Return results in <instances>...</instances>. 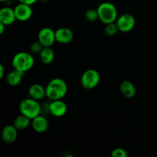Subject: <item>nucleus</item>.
Segmentation results:
<instances>
[{
	"label": "nucleus",
	"mask_w": 157,
	"mask_h": 157,
	"mask_svg": "<svg viewBox=\"0 0 157 157\" xmlns=\"http://www.w3.org/2000/svg\"><path fill=\"white\" fill-rule=\"evenodd\" d=\"M32 129L38 133H43L48 130L49 127V123L46 117L41 115H38V117L32 120Z\"/></svg>",
	"instance_id": "obj_12"
},
{
	"label": "nucleus",
	"mask_w": 157,
	"mask_h": 157,
	"mask_svg": "<svg viewBox=\"0 0 157 157\" xmlns=\"http://www.w3.org/2000/svg\"><path fill=\"white\" fill-rule=\"evenodd\" d=\"M39 59L44 64H50L55 59V52L51 47H44L39 54Z\"/></svg>",
	"instance_id": "obj_17"
},
{
	"label": "nucleus",
	"mask_w": 157,
	"mask_h": 157,
	"mask_svg": "<svg viewBox=\"0 0 157 157\" xmlns=\"http://www.w3.org/2000/svg\"><path fill=\"white\" fill-rule=\"evenodd\" d=\"M84 17H85L86 19L87 20L90 22H93L95 21L97 19H99V17H98V10L94 9H89L84 13Z\"/></svg>",
	"instance_id": "obj_20"
},
{
	"label": "nucleus",
	"mask_w": 157,
	"mask_h": 157,
	"mask_svg": "<svg viewBox=\"0 0 157 157\" xmlns=\"http://www.w3.org/2000/svg\"><path fill=\"white\" fill-rule=\"evenodd\" d=\"M0 1H1V2H7L8 0H0Z\"/></svg>",
	"instance_id": "obj_26"
},
{
	"label": "nucleus",
	"mask_w": 157,
	"mask_h": 157,
	"mask_svg": "<svg viewBox=\"0 0 157 157\" xmlns=\"http://www.w3.org/2000/svg\"><path fill=\"white\" fill-rule=\"evenodd\" d=\"M5 76V68L2 64H0V79H2Z\"/></svg>",
	"instance_id": "obj_24"
},
{
	"label": "nucleus",
	"mask_w": 157,
	"mask_h": 157,
	"mask_svg": "<svg viewBox=\"0 0 157 157\" xmlns=\"http://www.w3.org/2000/svg\"><path fill=\"white\" fill-rule=\"evenodd\" d=\"M112 157H127V153L124 149L118 147L114 149L111 153Z\"/></svg>",
	"instance_id": "obj_22"
},
{
	"label": "nucleus",
	"mask_w": 157,
	"mask_h": 157,
	"mask_svg": "<svg viewBox=\"0 0 157 157\" xmlns=\"http://www.w3.org/2000/svg\"><path fill=\"white\" fill-rule=\"evenodd\" d=\"M101 75L95 69H87L82 74L81 83L83 87L87 90H92L99 84Z\"/></svg>",
	"instance_id": "obj_5"
},
{
	"label": "nucleus",
	"mask_w": 157,
	"mask_h": 157,
	"mask_svg": "<svg viewBox=\"0 0 157 157\" xmlns=\"http://www.w3.org/2000/svg\"><path fill=\"white\" fill-rule=\"evenodd\" d=\"M35 59L31 52H20L14 55L12 60V65L15 70L22 73L29 71L33 67Z\"/></svg>",
	"instance_id": "obj_2"
},
{
	"label": "nucleus",
	"mask_w": 157,
	"mask_h": 157,
	"mask_svg": "<svg viewBox=\"0 0 157 157\" xmlns=\"http://www.w3.org/2000/svg\"><path fill=\"white\" fill-rule=\"evenodd\" d=\"M28 94L29 98L36 101H40L46 97V89L41 84H33L29 87Z\"/></svg>",
	"instance_id": "obj_14"
},
{
	"label": "nucleus",
	"mask_w": 157,
	"mask_h": 157,
	"mask_svg": "<svg viewBox=\"0 0 157 157\" xmlns=\"http://www.w3.org/2000/svg\"><path fill=\"white\" fill-rule=\"evenodd\" d=\"M37 1H38V0H18L19 2L30 5V6H32V5L35 4Z\"/></svg>",
	"instance_id": "obj_23"
},
{
	"label": "nucleus",
	"mask_w": 157,
	"mask_h": 157,
	"mask_svg": "<svg viewBox=\"0 0 157 157\" xmlns=\"http://www.w3.org/2000/svg\"><path fill=\"white\" fill-rule=\"evenodd\" d=\"M116 24L120 32L126 33L134 29L136 25V19L131 14L125 13L118 16Z\"/></svg>",
	"instance_id": "obj_6"
},
{
	"label": "nucleus",
	"mask_w": 157,
	"mask_h": 157,
	"mask_svg": "<svg viewBox=\"0 0 157 157\" xmlns=\"http://www.w3.org/2000/svg\"><path fill=\"white\" fill-rule=\"evenodd\" d=\"M19 111L21 114L32 120L41 114V107L38 101L29 98L20 102Z\"/></svg>",
	"instance_id": "obj_4"
},
{
	"label": "nucleus",
	"mask_w": 157,
	"mask_h": 157,
	"mask_svg": "<svg viewBox=\"0 0 157 157\" xmlns=\"http://www.w3.org/2000/svg\"><path fill=\"white\" fill-rule=\"evenodd\" d=\"M16 19L20 21H26L30 19L32 16V6L25 3L19 2L14 8Z\"/></svg>",
	"instance_id": "obj_8"
},
{
	"label": "nucleus",
	"mask_w": 157,
	"mask_h": 157,
	"mask_svg": "<svg viewBox=\"0 0 157 157\" xmlns=\"http://www.w3.org/2000/svg\"><path fill=\"white\" fill-rule=\"evenodd\" d=\"M117 32H119V29H118L116 22L109 23V24L105 25L104 32L107 36H114L117 33Z\"/></svg>",
	"instance_id": "obj_19"
},
{
	"label": "nucleus",
	"mask_w": 157,
	"mask_h": 157,
	"mask_svg": "<svg viewBox=\"0 0 157 157\" xmlns=\"http://www.w3.org/2000/svg\"><path fill=\"white\" fill-rule=\"evenodd\" d=\"M31 124H32V120L21 113L15 118L13 125L16 127L18 130H22L27 129Z\"/></svg>",
	"instance_id": "obj_18"
},
{
	"label": "nucleus",
	"mask_w": 157,
	"mask_h": 157,
	"mask_svg": "<svg viewBox=\"0 0 157 157\" xmlns=\"http://www.w3.org/2000/svg\"><path fill=\"white\" fill-rule=\"evenodd\" d=\"M18 137V130L14 125H6L2 131V139L6 144H13Z\"/></svg>",
	"instance_id": "obj_11"
},
{
	"label": "nucleus",
	"mask_w": 157,
	"mask_h": 157,
	"mask_svg": "<svg viewBox=\"0 0 157 157\" xmlns=\"http://www.w3.org/2000/svg\"><path fill=\"white\" fill-rule=\"evenodd\" d=\"M46 89V97L51 101L62 100L67 93V84L64 80L55 78L48 83Z\"/></svg>",
	"instance_id": "obj_1"
},
{
	"label": "nucleus",
	"mask_w": 157,
	"mask_h": 157,
	"mask_svg": "<svg viewBox=\"0 0 157 157\" xmlns=\"http://www.w3.org/2000/svg\"><path fill=\"white\" fill-rule=\"evenodd\" d=\"M120 91L124 98L131 99L136 95V88L131 81H124L120 84Z\"/></svg>",
	"instance_id": "obj_15"
},
{
	"label": "nucleus",
	"mask_w": 157,
	"mask_h": 157,
	"mask_svg": "<svg viewBox=\"0 0 157 157\" xmlns=\"http://www.w3.org/2000/svg\"><path fill=\"white\" fill-rule=\"evenodd\" d=\"M74 37H75V35H74L73 31L69 28H59L55 31L56 41L60 44H65L71 42L74 39Z\"/></svg>",
	"instance_id": "obj_10"
},
{
	"label": "nucleus",
	"mask_w": 157,
	"mask_h": 157,
	"mask_svg": "<svg viewBox=\"0 0 157 157\" xmlns=\"http://www.w3.org/2000/svg\"><path fill=\"white\" fill-rule=\"evenodd\" d=\"M24 75L25 74L22 73V72L13 69L6 76V81H7L8 84L9 86L16 87V86H18L21 83V80H22V77L24 76Z\"/></svg>",
	"instance_id": "obj_16"
},
{
	"label": "nucleus",
	"mask_w": 157,
	"mask_h": 157,
	"mask_svg": "<svg viewBox=\"0 0 157 157\" xmlns=\"http://www.w3.org/2000/svg\"><path fill=\"white\" fill-rule=\"evenodd\" d=\"M6 25L0 22V35H2V34L4 33L5 30H6Z\"/></svg>",
	"instance_id": "obj_25"
},
{
	"label": "nucleus",
	"mask_w": 157,
	"mask_h": 157,
	"mask_svg": "<svg viewBox=\"0 0 157 157\" xmlns=\"http://www.w3.org/2000/svg\"><path fill=\"white\" fill-rule=\"evenodd\" d=\"M48 110L52 116L55 117H61L67 113V105L62 100L51 101L48 105Z\"/></svg>",
	"instance_id": "obj_9"
},
{
	"label": "nucleus",
	"mask_w": 157,
	"mask_h": 157,
	"mask_svg": "<svg viewBox=\"0 0 157 157\" xmlns=\"http://www.w3.org/2000/svg\"><path fill=\"white\" fill-rule=\"evenodd\" d=\"M44 48V46L41 44L39 41H36L32 42V44L29 46V51L32 54H39L41 52V51L42 50V48Z\"/></svg>",
	"instance_id": "obj_21"
},
{
	"label": "nucleus",
	"mask_w": 157,
	"mask_h": 157,
	"mask_svg": "<svg viewBox=\"0 0 157 157\" xmlns=\"http://www.w3.org/2000/svg\"><path fill=\"white\" fill-rule=\"evenodd\" d=\"M100 21L104 25L116 22L118 18L117 9L116 6L109 2L101 3L97 8Z\"/></svg>",
	"instance_id": "obj_3"
},
{
	"label": "nucleus",
	"mask_w": 157,
	"mask_h": 157,
	"mask_svg": "<svg viewBox=\"0 0 157 157\" xmlns=\"http://www.w3.org/2000/svg\"><path fill=\"white\" fill-rule=\"evenodd\" d=\"M38 40L44 47H52L56 41L55 31L49 27H44L39 31Z\"/></svg>",
	"instance_id": "obj_7"
},
{
	"label": "nucleus",
	"mask_w": 157,
	"mask_h": 157,
	"mask_svg": "<svg viewBox=\"0 0 157 157\" xmlns=\"http://www.w3.org/2000/svg\"><path fill=\"white\" fill-rule=\"evenodd\" d=\"M16 19L14 9L10 7H3L0 9V22L7 25L13 24Z\"/></svg>",
	"instance_id": "obj_13"
}]
</instances>
